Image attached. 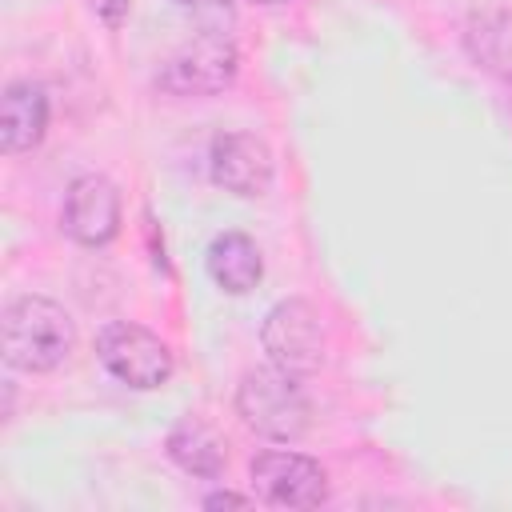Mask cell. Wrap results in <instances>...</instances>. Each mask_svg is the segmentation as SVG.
Returning <instances> with one entry per match:
<instances>
[{
    "label": "cell",
    "mask_w": 512,
    "mask_h": 512,
    "mask_svg": "<svg viewBox=\"0 0 512 512\" xmlns=\"http://www.w3.org/2000/svg\"><path fill=\"white\" fill-rule=\"evenodd\" d=\"M76 348L72 316L48 296H20L4 308V360L24 372H52Z\"/></svg>",
    "instance_id": "obj_1"
},
{
    "label": "cell",
    "mask_w": 512,
    "mask_h": 512,
    "mask_svg": "<svg viewBox=\"0 0 512 512\" xmlns=\"http://www.w3.org/2000/svg\"><path fill=\"white\" fill-rule=\"evenodd\" d=\"M236 412L240 420L268 436V440H300L312 424V404L304 396V388L296 384L292 372L284 368H252L240 376V388H236Z\"/></svg>",
    "instance_id": "obj_2"
},
{
    "label": "cell",
    "mask_w": 512,
    "mask_h": 512,
    "mask_svg": "<svg viewBox=\"0 0 512 512\" xmlns=\"http://www.w3.org/2000/svg\"><path fill=\"white\" fill-rule=\"evenodd\" d=\"M264 352L276 368L292 372V376H312L324 364L328 352V336H324V316L312 300L304 296H288L280 300L260 328Z\"/></svg>",
    "instance_id": "obj_3"
},
{
    "label": "cell",
    "mask_w": 512,
    "mask_h": 512,
    "mask_svg": "<svg viewBox=\"0 0 512 512\" xmlns=\"http://www.w3.org/2000/svg\"><path fill=\"white\" fill-rule=\"evenodd\" d=\"M236 68H240L236 44L220 28H204L164 60L156 84L172 96H212L236 80Z\"/></svg>",
    "instance_id": "obj_4"
},
{
    "label": "cell",
    "mask_w": 512,
    "mask_h": 512,
    "mask_svg": "<svg viewBox=\"0 0 512 512\" xmlns=\"http://www.w3.org/2000/svg\"><path fill=\"white\" fill-rule=\"evenodd\" d=\"M96 356L100 364L128 388H160L168 376H172V352L168 344L140 328V324H128V320H112L96 332Z\"/></svg>",
    "instance_id": "obj_5"
},
{
    "label": "cell",
    "mask_w": 512,
    "mask_h": 512,
    "mask_svg": "<svg viewBox=\"0 0 512 512\" xmlns=\"http://www.w3.org/2000/svg\"><path fill=\"white\" fill-rule=\"evenodd\" d=\"M248 480L252 492L272 508H320L328 500V472L304 452H256L248 464Z\"/></svg>",
    "instance_id": "obj_6"
},
{
    "label": "cell",
    "mask_w": 512,
    "mask_h": 512,
    "mask_svg": "<svg viewBox=\"0 0 512 512\" xmlns=\"http://www.w3.org/2000/svg\"><path fill=\"white\" fill-rule=\"evenodd\" d=\"M208 172L224 192L256 200L272 188L276 164H272V148L256 132H220L208 152Z\"/></svg>",
    "instance_id": "obj_7"
},
{
    "label": "cell",
    "mask_w": 512,
    "mask_h": 512,
    "mask_svg": "<svg viewBox=\"0 0 512 512\" xmlns=\"http://www.w3.org/2000/svg\"><path fill=\"white\" fill-rule=\"evenodd\" d=\"M60 224L76 244L100 248L120 232V192L108 176L84 172L64 188Z\"/></svg>",
    "instance_id": "obj_8"
},
{
    "label": "cell",
    "mask_w": 512,
    "mask_h": 512,
    "mask_svg": "<svg viewBox=\"0 0 512 512\" xmlns=\"http://www.w3.org/2000/svg\"><path fill=\"white\" fill-rule=\"evenodd\" d=\"M48 128V92L36 80H12L0 96V148L8 156L28 152L44 140Z\"/></svg>",
    "instance_id": "obj_9"
},
{
    "label": "cell",
    "mask_w": 512,
    "mask_h": 512,
    "mask_svg": "<svg viewBox=\"0 0 512 512\" xmlns=\"http://www.w3.org/2000/svg\"><path fill=\"white\" fill-rule=\"evenodd\" d=\"M208 276L216 280V288L232 292V296H244L260 284L264 276V260H260V248L252 236L244 232H220L212 244H208Z\"/></svg>",
    "instance_id": "obj_10"
},
{
    "label": "cell",
    "mask_w": 512,
    "mask_h": 512,
    "mask_svg": "<svg viewBox=\"0 0 512 512\" xmlns=\"http://www.w3.org/2000/svg\"><path fill=\"white\" fill-rule=\"evenodd\" d=\"M168 456H172L184 472L204 476V480L220 476V472H224V460H228L224 436H220L208 420H200V416H184V420L168 432Z\"/></svg>",
    "instance_id": "obj_11"
},
{
    "label": "cell",
    "mask_w": 512,
    "mask_h": 512,
    "mask_svg": "<svg viewBox=\"0 0 512 512\" xmlns=\"http://www.w3.org/2000/svg\"><path fill=\"white\" fill-rule=\"evenodd\" d=\"M248 508V496H236V492H212L208 500H204V508Z\"/></svg>",
    "instance_id": "obj_12"
},
{
    "label": "cell",
    "mask_w": 512,
    "mask_h": 512,
    "mask_svg": "<svg viewBox=\"0 0 512 512\" xmlns=\"http://www.w3.org/2000/svg\"><path fill=\"white\" fill-rule=\"evenodd\" d=\"M252 4H288V0H252Z\"/></svg>",
    "instance_id": "obj_13"
}]
</instances>
